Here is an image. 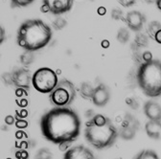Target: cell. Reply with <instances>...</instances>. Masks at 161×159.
Segmentation results:
<instances>
[{
    "mask_svg": "<svg viewBox=\"0 0 161 159\" xmlns=\"http://www.w3.org/2000/svg\"><path fill=\"white\" fill-rule=\"evenodd\" d=\"M143 61L144 62H150V61H152L153 59V55H152V53L151 52H149V51H146L144 54H143Z\"/></svg>",
    "mask_w": 161,
    "mask_h": 159,
    "instance_id": "d4e9b609",
    "label": "cell"
},
{
    "mask_svg": "<svg viewBox=\"0 0 161 159\" xmlns=\"http://www.w3.org/2000/svg\"><path fill=\"white\" fill-rule=\"evenodd\" d=\"M36 159H52V152L48 149H40L36 155Z\"/></svg>",
    "mask_w": 161,
    "mask_h": 159,
    "instance_id": "ffe728a7",
    "label": "cell"
},
{
    "mask_svg": "<svg viewBox=\"0 0 161 159\" xmlns=\"http://www.w3.org/2000/svg\"><path fill=\"white\" fill-rule=\"evenodd\" d=\"M153 38H154V41H155L157 43L161 44V29H160V30H158V31L155 33V35H154Z\"/></svg>",
    "mask_w": 161,
    "mask_h": 159,
    "instance_id": "484cf974",
    "label": "cell"
},
{
    "mask_svg": "<svg viewBox=\"0 0 161 159\" xmlns=\"http://www.w3.org/2000/svg\"><path fill=\"white\" fill-rule=\"evenodd\" d=\"M136 129L133 128H123L121 127L119 130V136L124 140H131L136 135Z\"/></svg>",
    "mask_w": 161,
    "mask_h": 159,
    "instance_id": "5bb4252c",
    "label": "cell"
},
{
    "mask_svg": "<svg viewBox=\"0 0 161 159\" xmlns=\"http://www.w3.org/2000/svg\"><path fill=\"white\" fill-rule=\"evenodd\" d=\"M145 130L147 135L152 139L161 138V121L149 120L145 125Z\"/></svg>",
    "mask_w": 161,
    "mask_h": 159,
    "instance_id": "4fadbf2b",
    "label": "cell"
},
{
    "mask_svg": "<svg viewBox=\"0 0 161 159\" xmlns=\"http://www.w3.org/2000/svg\"><path fill=\"white\" fill-rule=\"evenodd\" d=\"M102 46H103L104 48H108V47L109 46V41H102Z\"/></svg>",
    "mask_w": 161,
    "mask_h": 159,
    "instance_id": "f546056e",
    "label": "cell"
},
{
    "mask_svg": "<svg viewBox=\"0 0 161 159\" xmlns=\"http://www.w3.org/2000/svg\"><path fill=\"white\" fill-rule=\"evenodd\" d=\"M64 159H95V156L88 148L78 145L66 151Z\"/></svg>",
    "mask_w": 161,
    "mask_h": 159,
    "instance_id": "9c48e42d",
    "label": "cell"
},
{
    "mask_svg": "<svg viewBox=\"0 0 161 159\" xmlns=\"http://www.w3.org/2000/svg\"><path fill=\"white\" fill-rule=\"evenodd\" d=\"M161 29V24H160V22H158V21H153V22H151L150 23V25H149V28H148V30H149V34L151 35V36H154V35H155V33L158 31V30H160Z\"/></svg>",
    "mask_w": 161,
    "mask_h": 159,
    "instance_id": "7402d4cb",
    "label": "cell"
},
{
    "mask_svg": "<svg viewBox=\"0 0 161 159\" xmlns=\"http://www.w3.org/2000/svg\"><path fill=\"white\" fill-rule=\"evenodd\" d=\"M32 51H26L25 53H23L21 56H20V62H21L22 64L24 65H30L33 62H34V56L31 53Z\"/></svg>",
    "mask_w": 161,
    "mask_h": 159,
    "instance_id": "ac0fdd59",
    "label": "cell"
},
{
    "mask_svg": "<svg viewBox=\"0 0 161 159\" xmlns=\"http://www.w3.org/2000/svg\"><path fill=\"white\" fill-rule=\"evenodd\" d=\"M40 11H42V13H49V9H48V7L46 6V5H42V8H40Z\"/></svg>",
    "mask_w": 161,
    "mask_h": 159,
    "instance_id": "f1b7e54d",
    "label": "cell"
},
{
    "mask_svg": "<svg viewBox=\"0 0 161 159\" xmlns=\"http://www.w3.org/2000/svg\"><path fill=\"white\" fill-rule=\"evenodd\" d=\"M115 159H123V158H115Z\"/></svg>",
    "mask_w": 161,
    "mask_h": 159,
    "instance_id": "1f68e13d",
    "label": "cell"
},
{
    "mask_svg": "<svg viewBox=\"0 0 161 159\" xmlns=\"http://www.w3.org/2000/svg\"><path fill=\"white\" fill-rule=\"evenodd\" d=\"M40 130L47 141L68 144L76 140L80 131L79 115L67 107H56L40 119Z\"/></svg>",
    "mask_w": 161,
    "mask_h": 159,
    "instance_id": "6da1fadb",
    "label": "cell"
},
{
    "mask_svg": "<svg viewBox=\"0 0 161 159\" xmlns=\"http://www.w3.org/2000/svg\"><path fill=\"white\" fill-rule=\"evenodd\" d=\"M133 159H160L158 154L152 150H143L137 153Z\"/></svg>",
    "mask_w": 161,
    "mask_h": 159,
    "instance_id": "9a60e30c",
    "label": "cell"
},
{
    "mask_svg": "<svg viewBox=\"0 0 161 159\" xmlns=\"http://www.w3.org/2000/svg\"><path fill=\"white\" fill-rule=\"evenodd\" d=\"M144 113L149 120L161 121V107L156 102H146L144 105Z\"/></svg>",
    "mask_w": 161,
    "mask_h": 159,
    "instance_id": "7c38bea8",
    "label": "cell"
},
{
    "mask_svg": "<svg viewBox=\"0 0 161 159\" xmlns=\"http://www.w3.org/2000/svg\"><path fill=\"white\" fill-rule=\"evenodd\" d=\"M44 5L49 9V13L53 14H62L69 12L73 7V0H42Z\"/></svg>",
    "mask_w": 161,
    "mask_h": 159,
    "instance_id": "52a82bcc",
    "label": "cell"
},
{
    "mask_svg": "<svg viewBox=\"0 0 161 159\" xmlns=\"http://www.w3.org/2000/svg\"><path fill=\"white\" fill-rule=\"evenodd\" d=\"M118 1L123 7L128 8V7H131L132 5H134L136 0H118Z\"/></svg>",
    "mask_w": 161,
    "mask_h": 159,
    "instance_id": "603a6c76",
    "label": "cell"
},
{
    "mask_svg": "<svg viewBox=\"0 0 161 159\" xmlns=\"http://www.w3.org/2000/svg\"><path fill=\"white\" fill-rule=\"evenodd\" d=\"M129 33L128 31L125 29V28H121L119 31H118V34H117V38H118V41L120 42H122V43H125L129 41Z\"/></svg>",
    "mask_w": 161,
    "mask_h": 159,
    "instance_id": "44dd1931",
    "label": "cell"
},
{
    "mask_svg": "<svg viewBox=\"0 0 161 159\" xmlns=\"http://www.w3.org/2000/svg\"><path fill=\"white\" fill-rule=\"evenodd\" d=\"M31 82L32 77L30 71L25 68H18L13 73V85L17 88L28 91Z\"/></svg>",
    "mask_w": 161,
    "mask_h": 159,
    "instance_id": "ba28073f",
    "label": "cell"
},
{
    "mask_svg": "<svg viewBox=\"0 0 161 159\" xmlns=\"http://www.w3.org/2000/svg\"><path fill=\"white\" fill-rule=\"evenodd\" d=\"M118 136L119 130L109 119L104 125H97L90 119L86 125L85 137L86 141L97 150L111 147L116 142Z\"/></svg>",
    "mask_w": 161,
    "mask_h": 159,
    "instance_id": "277c9868",
    "label": "cell"
},
{
    "mask_svg": "<svg viewBox=\"0 0 161 159\" xmlns=\"http://www.w3.org/2000/svg\"><path fill=\"white\" fill-rule=\"evenodd\" d=\"M58 83L56 72L49 67L38 68L32 76V85L39 93H51Z\"/></svg>",
    "mask_w": 161,
    "mask_h": 159,
    "instance_id": "5b68a950",
    "label": "cell"
},
{
    "mask_svg": "<svg viewBox=\"0 0 161 159\" xmlns=\"http://www.w3.org/2000/svg\"><path fill=\"white\" fill-rule=\"evenodd\" d=\"M94 89L90 84L88 83H83L80 85V95H82L85 99H92L93 93H94Z\"/></svg>",
    "mask_w": 161,
    "mask_h": 159,
    "instance_id": "2e32d148",
    "label": "cell"
},
{
    "mask_svg": "<svg viewBox=\"0 0 161 159\" xmlns=\"http://www.w3.org/2000/svg\"><path fill=\"white\" fill-rule=\"evenodd\" d=\"M125 21L127 22L130 30L138 32L143 27V24L145 22V16L138 11H131L127 14Z\"/></svg>",
    "mask_w": 161,
    "mask_h": 159,
    "instance_id": "8fae6325",
    "label": "cell"
},
{
    "mask_svg": "<svg viewBox=\"0 0 161 159\" xmlns=\"http://www.w3.org/2000/svg\"><path fill=\"white\" fill-rule=\"evenodd\" d=\"M14 117L12 115H8V116L5 117V123L6 124L12 125V124H14Z\"/></svg>",
    "mask_w": 161,
    "mask_h": 159,
    "instance_id": "4316f807",
    "label": "cell"
},
{
    "mask_svg": "<svg viewBox=\"0 0 161 159\" xmlns=\"http://www.w3.org/2000/svg\"><path fill=\"white\" fill-rule=\"evenodd\" d=\"M52 35L50 26L44 21L29 19L19 26L16 41L19 47L33 52L45 47L51 41Z\"/></svg>",
    "mask_w": 161,
    "mask_h": 159,
    "instance_id": "7a4b0ae2",
    "label": "cell"
},
{
    "mask_svg": "<svg viewBox=\"0 0 161 159\" xmlns=\"http://www.w3.org/2000/svg\"><path fill=\"white\" fill-rule=\"evenodd\" d=\"M4 41V30L3 28H1V42H3Z\"/></svg>",
    "mask_w": 161,
    "mask_h": 159,
    "instance_id": "4dcf8cb0",
    "label": "cell"
},
{
    "mask_svg": "<svg viewBox=\"0 0 161 159\" xmlns=\"http://www.w3.org/2000/svg\"><path fill=\"white\" fill-rule=\"evenodd\" d=\"M122 11H120L119 9H113L111 12V16L113 19H121L122 18Z\"/></svg>",
    "mask_w": 161,
    "mask_h": 159,
    "instance_id": "cb8c5ba5",
    "label": "cell"
},
{
    "mask_svg": "<svg viewBox=\"0 0 161 159\" xmlns=\"http://www.w3.org/2000/svg\"><path fill=\"white\" fill-rule=\"evenodd\" d=\"M106 12H107V10H106V8H104V7H100V8L98 9V14H101V15L105 14Z\"/></svg>",
    "mask_w": 161,
    "mask_h": 159,
    "instance_id": "83f0119b",
    "label": "cell"
},
{
    "mask_svg": "<svg viewBox=\"0 0 161 159\" xmlns=\"http://www.w3.org/2000/svg\"><path fill=\"white\" fill-rule=\"evenodd\" d=\"M76 98V89L74 85L68 80H62L59 81L51 92L50 100L53 105L58 107H68L73 103Z\"/></svg>",
    "mask_w": 161,
    "mask_h": 159,
    "instance_id": "8992f818",
    "label": "cell"
},
{
    "mask_svg": "<svg viewBox=\"0 0 161 159\" xmlns=\"http://www.w3.org/2000/svg\"><path fill=\"white\" fill-rule=\"evenodd\" d=\"M35 0H11V6L13 8H21L32 4Z\"/></svg>",
    "mask_w": 161,
    "mask_h": 159,
    "instance_id": "d6986e66",
    "label": "cell"
},
{
    "mask_svg": "<svg viewBox=\"0 0 161 159\" xmlns=\"http://www.w3.org/2000/svg\"><path fill=\"white\" fill-rule=\"evenodd\" d=\"M109 98H110V94L108 87L105 85L101 84L97 87H95L91 100L95 106L101 107H105L108 103Z\"/></svg>",
    "mask_w": 161,
    "mask_h": 159,
    "instance_id": "30bf717a",
    "label": "cell"
},
{
    "mask_svg": "<svg viewBox=\"0 0 161 159\" xmlns=\"http://www.w3.org/2000/svg\"><path fill=\"white\" fill-rule=\"evenodd\" d=\"M138 122L136 119L130 115V114H127L124 118V120L122 122V126L121 127H123V128H133V129H138Z\"/></svg>",
    "mask_w": 161,
    "mask_h": 159,
    "instance_id": "e0dca14e",
    "label": "cell"
},
{
    "mask_svg": "<svg viewBox=\"0 0 161 159\" xmlns=\"http://www.w3.org/2000/svg\"><path fill=\"white\" fill-rule=\"evenodd\" d=\"M137 83L143 93L151 98L161 96V62L152 59L140 65L136 75Z\"/></svg>",
    "mask_w": 161,
    "mask_h": 159,
    "instance_id": "3957f363",
    "label": "cell"
}]
</instances>
